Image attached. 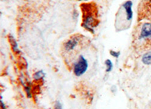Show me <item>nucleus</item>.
Returning <instances> with one entry per match:
<instances>
[{
  "mask_svg": "<svg viewBox=\"0 0 151 109\" xmlns=\"http://www.w3.org/2000/svg\"><path fill=\"white\" fill-rule=\"evenodd\" d=\"M80 9L82 12L81 26L87 31L94 33L100 24L98 5L94 2H83L80 5Z\"/></svg>",
  "mask_w": 151,
  "mask_h": 109,
  "instance_id": "1",
  "label": "nucleus"
},
{
  "mask_svg": "<svg viewBox=\"0 0 151 109\" xmlns=\"http://www.w3.org/2000/svg\"><path fill=\"white\" fill-rule=\"evenodd\" d=\"M132 45L137 50L151 49V22L140 21L132 33Z\"/></svg>",
  "mask_w": 151,
  "mask_h": 109,
  "instance_id": "2",
  "label": "nucleus"
},
{
  "mask_svg": "<svg viewBox=\"0 0 151 109\" xmlns=\"http://www.w3.org/2000/svg\"><path fill=\"white\" fill-rule=\"evenodd\" d=\"M133 3L131 0L125 1L117 12L115 20V27L117 31L129 29L133 18Z\"/></svg>",
  "mask_w": 151,
  "mask_h": 109,
  "instance_id": "3",
  "label": "nucleus"
},
{
  "mask_svg": "<svg viewBox=\"0 0 151 109\" xmlns=\"http://www.w3.org/2000/svg\"><path fill=\"white\" fill-rule=\"evenodd\" d=\"M89 41L86 36L80 33H76L70 36L63 43L62 50L64 55L69 56L77 53L81 48L86 46Z\"/></svg>",
  "mask_w": 151,
  "mask_h": 109,
  "instance_id": "4",
  "label": "nucleus"
},
{
  "mask_svg": "<svg viewBox=\"0 0 151 109\" xmlns=\"http://www.w3.org/2000/svg\"><path fill=\"white\" fill-rule=\"evenodd\" d=\"M137 21L151 22V0H140L137 10Z\"/></svg>",
  "mask_w": 151,
  "mask_h": 109,
  "instance_id": "5",
  "label": "nucleus"
},
{
  "mask_svg": "<svg viewBox=\"0 0 151 109\" xmlns=\"http://www.w3.org/2000/svg\"><path fill=\"white\" fill-rule=\"evenodd\" d=\"M88 68V62L84 56L80 55L74 62L73 72L76 77H81L85 74Z\"/></svg>",
  "mask_w": 151,
  "mask_h": 109,
  "instance_id": "6",
  "label": "nucleus"
},
{
  "mask_svg": "<svg viewBox=\"0 0 151 109\" xmlns=\"http://www.w3.org/2000/svg\"><path fill=\"white\" fill-rule=\"evenodd\" d=\"M142 62L145 65H151V51H148L142 56Z\"/></svg>",
  "mask_w": 151,
  "mask_h": 109,
  "instance_id": "7",
  "label": "nucleus"
},
{
  "mask_svg": "<svg viewBox=\"0 0 151 109\" xmlns=\"http://www.w3.org/2000/svg\"><path fill=\"white\" fill-rule=\"evenodd\" d=\"M105 65H106V72L110 73L113 69V64L110 59H106L105 61Z\"/></svg>",
  "mask_w": 151,
  "mask_h": 109,
  "instance_id": "8",
  "label": "nucleus"
},
{
  "mask_svg": "<svg viewBox=\"0 0 151 109\" xmlns=\"http://www.w3.org/2000/svg\"><path fill=\"white\" fill-rule=\"evenodd\" d=\"M45 73H44L43 71H36L34 74H33V78H34L36 80H40L45 77Z\"/></svg>",
  "mask_w": 151,
  "mask_h": 109,
  "instance_id": "9",
  "label": "nucleus"
},
{
  "mask_svg": "<svg viewBox=\"0 0 151 109\" xmlns=\"http://www.w3.org/2000/svg\"><path fill=\"white\" fill-rule=\"evenodd\" d=\"M110 53L113 57H114L115 58H118L120 56V52H118V51L115 50H110Z\"/></svg>",
  "mask_w": 151,
  "mask_h": 109,
  "instance_id": "10",
  "label": "nucleus"
},
{
  "mask_svg": "<svg viewBox=\"0 0 151 109\" xmlns=\"http://www.w3.org/2000/svg\"><path fill=\"white\" fill-rule=\"evenodd\" d=\"M54 109H62V105L60 102H56L55 104Z\"/></svg>",
  "mask_w": 151,
  "mask_h": 109,
  "instance_id": "11",
  "label": "nucleus"
},
{
  "mask_svg": "<svg viewBox=\"0 0 151 109\" xmlns=\"http://www.w3.org/2000/svg\"><path fill=\"white\" fill-rule=\"evenodd\" d=\"M0 109H6L5 104L1 100H0Z\"/></svg>",
  "mask_w": 151,
  "mask_h": 109,
  "instance_id": "12",
  "label": "nucleus"
},
{
  "mask_svg": "<svg viewBox=\"0 0 151 109\" xmlns=\"http://www.w3.org/2000/svg\"><path fill=\"white\" fill-rule=\"evenodd\" d=\"M73 1H88V0H73Z\"/></svg>",
  "mask_w": 151,
  "mask_h": 109,
  "instance_id": "13",
  "label": "nucleus"
}]
</instances>
